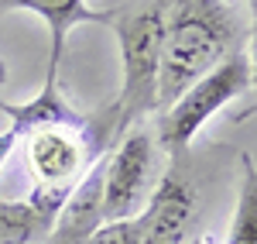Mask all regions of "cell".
<instances>
[{
    "label": "cell",
    "instance_id": "7",
    "mask_svg": "<svg viewBox=\"0 0 257 244\" xmlns=\"http://www.w3.org/2000/svg\"><path fill=\"white\" fill-rule=\"evenodd\" d=\"M0 114L11 121L7 127H11L18 138H28V134H35L41 127H76V131H89V121H86L82 114H76L69 103L62 100L59 72H45L41 90L28 103L0 100Z\"/></svg>",
    "mask_w": 257,
    "mask_h": 244
},
{
    "label": "cell",
    "instance_id": "1",
    "mask_svg": "<svg viewBox=\"0 0 257 244\" xmlns=\"http://www.w3.org/2000/svg\"><path fill=\"white\" fill-rule=\"evenodd\" d=\"M233 41L237 24L223 0H172L158 65V110H168L196 79L237 52Z\"/></svg>",
    "mask_w": 257,
    "mask_h": 244
},
{
    "label": "cell",
    "instance_id": "5",
    "mask_svg": "<svg viewBox=\"0 0 257 244\" xmlns=\"http://www.w3.org/2000/svg\"><path fill=\"white\" fill-rule=\"evenodd\" d=\"M106 148L99 134L76 131V127H41L28 134V162L31 172L38 176V186H72L82 179V172L96 162Z\"/></svg>",
    "mask_w": 257,
    "mask_h": 244
},
{
    "label": "cell",
    "instance_id": "10",
    "mask_svg": "<svg viewBox=\"0 0 257 244\" xmlns=\"http://www.w3.org/2000/svg\"><path fill=\"white\" fill-rule=\"evenodd\" d=\"M243 183H240V200L233 210V224H230V237L226 244H257V189H254V162L250 155L243 158Z\"/></svg>",
    "mask_w": 257,
    "mask_h": 244
},
{
    "label": "cell",
    "instance_id": "13",
    "mask_svg": "<svg viewBox=\"0 0 257 244\" xmlns=\"http://www.w3.org/2000/svg\"><path fill=\"white\" fill-rule=\"evenodd\" d=\"M7 83V65H4V59H0V86Z\"/></svg>",
    "mask_w": 257,
    "mask_h": 244
},
{
    "label": "cell",
    "instance_id": "6",
    "mask_svg": "<svg viewBox=\"0 0 257 244\" xmlns=\"http://www.w3.org/2000/svg\"><path fill=\"white\" fill-rule=\"evenodd\" d=\"M103 172H106V151L72 186L65 206L52 224L48 244H86L103 227Z\"/></svg>",
    "mask_w": 257,
    "mask_h": 244
},
{
    "label": "cell",
    "instance_id": "4",
    "mask_svg": "<svg viewBox=\"0 0 257 244\" xmlns=\"http://www.w3.org/2000/svg\"><path fill=\"white\" fill-rule=\"evenodd\" d=\"M151 169H155V141L144 131H127L106 151V172H103V224L138 217V206L148 196Z\"/></svg>",
    "mask_w": 257,
    "mask_h": 244
},
{
    "label": "cell",
    "instance_id": "3",
    "mask_svg": "<svg viewBox=\"0 0 257 244\" xmlns=\"http://www.w3.org/2000/svg\"><path fill=\"white\" fill-rule=\"evenodd\" d=\"M254 86V65L243 52H230L216 69H209L202 79H196L182 97H178L165 114H161L158 141L165 151L182 155L192 138L202 131V124L213 114H219L226 103H233Z\"/></svg>",
    "mask_w": 257,
    "mask_h": 244
},
{
    "label": "cell",
    "instance_id": "9",
    "mask_svg": "<svg viewBox=\"0 0 257 244\" xmlns=\"http://www.w3.org/2000/svg\"><path fill=\"white\" fill-rule=\"evenodd\" d=\"M52 217L38 213L28 200L0 203V244H38L52 234Z\"/></svg>",
    "mask_w": 257,
    "mask_h": 244
},
{
    "label": "cell",
    "instance_id": "2",
    "mask_svg": "<svg viewBox=\"0 0 257 244\" xmlns=\"http://www.w3.org/2000/svg\"><path fill=\"white\" fill-rule=\"evenodd\" d=\"M172 0H138L110 18V31L120 45V93L110 114V148L148 114L158 110V65L165 18Z\"/></svg>",
    "mask_w": 257,
    "mask_h": 244
},
{
    "label": "cell",
    "instance_id": "15",
    "mask_svg": "<svg viewBox=\"0 0 257 244\" xmlns=\"http://www.w3.org/2000/svg\"><path fill=\"white\" fill-rule=\"evenodd\" d=\"M247 4H254V0H247Z\"/></svg>",
    "mask_w": 257,
    "mask_h": 244
},
{
    "label": "cell",
    "instance_id": "14",
    "mask_svg": "<svg viewBox=\"0 0 257 244\" xmlns=\"http://www.w3.org/2000/svg\"><path fill=\"white\" fill-rule=\"evenodd\" d=\"M192 244H209V241H206V237H202V241H192Z\"/></svg>",
    "mask_w": 257,
    "mask_h": 244
},
{
    "label": "cell",
    "instance_id": "12",
    "mask_svg": "<svg viewBox=\"0 0 257 244\" xmlns=\"http://www.w3.org/2000/svg\"><path fill=\"white\" fill-rule=\"evenodd\" d=\"M18 141H21V138L11 131V127H4V131H0V165L11 158V151H14V144H18Z\"/></svg>",
    "mask_w": 257,
    "mask_h": 244
},
{
    "label": "cell",
    "instance_id": "8",
    "mask_svg": "<svg viewBox=\"0 0 257 244\" xmlns=\"http://www.w3.org/2000/svg\"><path fill=\"white\" fill-rule=\"evenodd\" d=\"M0 11H31L48 24V35H52L48 72H59L69 31L76 24H110L113 18V11H96L86 0H0Z\"/></svg>",
    "mask_w": 257,
    "mask_h": 244
},
{
    "label": "cell",
    "instance_id": "11",
    "mask_svg": "<svg viewBox=\"0 0 257 244\" xmlns=\"http://www.w3.org/2000/svg\"><path fill=\"white\" fill-rule=\"evenodd\" d=\"M141 237H144V220L138 213V217H127V220L103 224L86 244H141Z\"/></svg>",
    "mask_w": 257,
    "mask_h": 244
}]
</instances>
